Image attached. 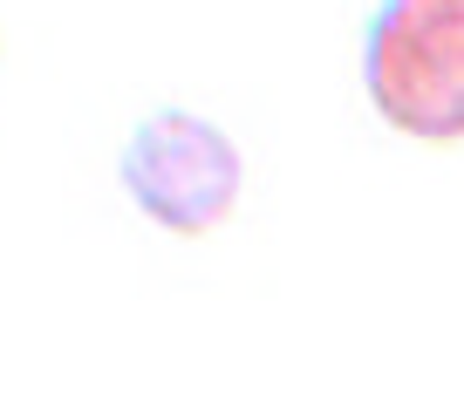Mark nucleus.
<instances>
[{
	"label": "nucleus",
	"instance_id": "nucleus-1",
	"mask_svg": "<svg viewBox=\"0 0 464 409\" xmlns=\"http://www.w3.org/2000/svg\"><path fill=\"white\" fill-rule=\"evenodd\" d=\"M362 82L382 123L437 144L464 137V0H382Z\"/></svg>",
	"mask_w": 464,
	"mask_h": 409
},
{
	"label": "nucleus",
	"instance_id": "nucleus-2",
	"mask_svg": "<svg viewBox=\"0 0 464 409\" xmlns=\"http://www.w3.org/2000/svg\"><path fill=\"white\" fill-rule=\"evenodd\" d=\"M246 185L239 144L198 109H150L123 144V191L164 233H212Z\"/></svg>",
	"mask_w": 464,
	"mask_h": 409
}]
</instances>
